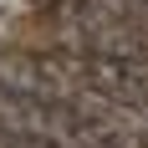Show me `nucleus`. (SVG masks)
<instances>
[{"instance_id": "nucleus-2", "label": "nucleus", "mask_w": 148, "mask_h": 148, "mask_svg": "<svg viewBox=\"0 0 148 148\" xmlns=\"http://www.w3.org/2000/svg\"><path fill=\"white\" fill-rule=\"evenodd\" d=\"M0 148H46V143H31V138L10 133V128H0Z\"/></svg>"}, {"instance_id": "nucleus-1", "label": "nucleus", "mask_w": 148, "mask_h": 148, "mask_svg": "<svg viewBox=\"0 0 148 148\" xmlns=\"http://www.w3.org/2000/svg\"><path fill=\"white\" fill-rule=\"evenodd\" d=\"M107 107H118L138 133H148V66L138 56H61Z\"/></svg>"}, {"instance_id": "nucleus-3", "label": "nucleus", "mask_w": 148, "mask_h": 148, "mask_svg": "<svg viewBox=\"0 0 148 148\" xmlns=\"http://www.w3.org/2000/svg\"><path fill=\"white\" fill-rule=\"evenodd\" d=\"M123 5H128V10H133L138 21H148V0H123Z\"/></svg>"}]
</instances>
